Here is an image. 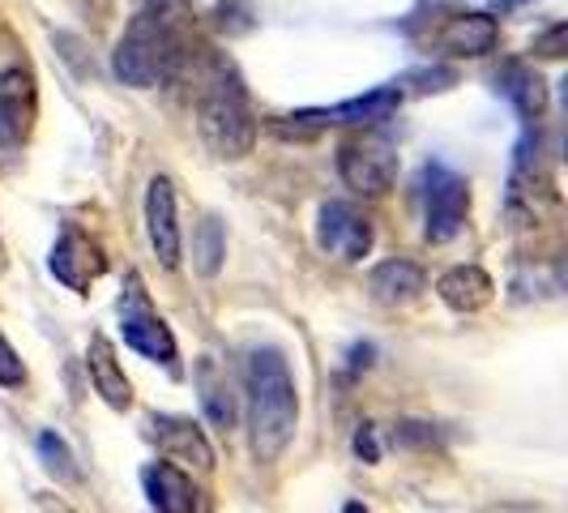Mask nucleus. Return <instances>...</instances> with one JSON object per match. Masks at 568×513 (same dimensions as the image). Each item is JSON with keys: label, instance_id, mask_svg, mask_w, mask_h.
I'll return each instance as SVG.
<instances>
[{"label": "nucleus", "instance_id": "f257e3e1", "mask_svg": "<svg viewBox=\"0 0 568 513\" xmlns=\"http://www.w3.org/2000/svg\"><path fill=\"white\" fill-rule=\"evenodd\" d=\"M248 428H253L256 462H274L295 436L300 399H295V376L286 369V355L278 346H256L248 355Z\"/></svg>", "mask_w": 568, "mask_h": 513}, {"label": "nucleus", "instance_id": "f03ea898", "mask_svg": "<svg viewBox=\"0 0 568 513\" xmlns=\"http://www.w3.org/2000/svg\"><path fill=\"white\" fill-rule=\"evenodd\" d=\"M180 64H184V39H180V30L163 9L159 13H150V9L138 13L129 22V30L120 34L112 57L115 78L124 86H138V90L171 82L180 73Z\"/></svg>", "mask_w": 568, "mask_h": 513}, {"label": "nucleus", "instance_id": "7ed1b4c3", "mask_svg": "<svg viewBox=\"0 0 568 513\" xmlns=\"http://www.w3.org/2000/svg\"><path fill=\"white\" fill-rule=\"evenodd\" d=\"M197 129L205 145L219 159H244L256 142V120L248 108V94L240 78L231 73L227 64H214L210 78L201 86L197 99Z\"/></svg>", "mask_w": 568, "mask_h": 513}, {"label": "nucleus", "instance_id": "20e7f679", "mask_svg": "<svg viewBox=\"0 0 568 513\" xmlns=\"http://www.w3.org/2000/svg\"><path fill=\"white\" fill-rule=\"evenodd\" d=\"M424 205H427V240L432 244H445L454 240L462 223H466V210H470V189L466 180L449 171L445 163H427L424 168Z\"/></svg>", "mask_w": 568, "mask_h": 513}, {"label": "nucleus", "instance_id": "39448f33", "mask_svg": "<svg viewBox=\"0 0 568 513\" xmlns=\"http://www.w3.org/2000/svg\"><path fill=\"white\" fill-rule=\"evenodd\" d=\"M398 86H381L372 94L346 99V103H334V108H308V112H295L286 120H291V133H316V129H329V124H376V120H389L398 112Z\"/></svg>", "mask_w": 568, "mask_h": 513}, {"label": "nucleus", "instance_id": "423d86ee", "mask_svg": "<svg viewBox=\"0 0 568 513\" xmlns=\"http://www.w3.org/2000/svg\"><path fill=\"white\" fill-rule=\"evenodd\" d=\"M39 115V86L27 60H0V133L9 142H22Z\"/></svg>", "mask_w": 568, "mask_h": 513}, {"label": "nucleus", "instance_id": "0eeeda50", "mask_svg": "<svg viewBox=\"0 0 568 513\" xmlns=\"http://www.w3.org/2000/svg\"><path fill=\"white\" fill-rule=\"evenodd\" d=\"M338 171L342 180L355 189V193H385L394 184V171H398V154L385 138H364V142H346L338 150Z\"/></svg>", "mask_w": 568, "mask_h": 513}, {"label": "nucleus", "instance_id": "6e6552de", "mask_svg": "<svg viewBox=\"0 0 568 513\" xmlns=\"http://www.w3.org/2000/svg\"><path fill=\"white\" fill-rule=\"evenodd\" d=\"M316 240H321L325 253L359 261L372 249V223L351 201H325L321 205V223H316Z\"/></svg>", "mask_w": 568, "mask_h": 513}, {"label": "nucleus", "instance_id": "1a4fd4ad", "mask_svg": "<svg viewBox=\"0 0 568 513\" xmlns=\"http://www.w3.org/2000/svg\"><path fill=\"white\" fill-rule=\"evenodd\" d=\"M145 231H150L154 256L168 270H175L180 265V223H175V189L168 175H154L145 189Z\"/></svg>", "mask_w": 568, "mask_h": 513}, {"label": "nucleus", "instance_id": "9d476101", "mask_svg": "<svg viewBox=\"0 0 568 513\" xmlns=\"http://www.w3.org/2000/svg\"><path fill=\"white\" fill-rule=\"evenodd\" d=\"M52 274H57L60 283L69 286V291H90V283L103 274V256L99 249L85 240L82 231L64 228L57 240V249H52Z\"/></svg>", "mask_w": 568, "mask_h": 513}, {"label": "nucleus", "instance_id": "9b49d317", "mask_svg": "<svg viewBox=\"0 0 568 513\" xmlns=\"http://www.w3.org/2000/svg\"><path fill=\"white\" fill-rule=\"evenodd\" d=\"M500 43V27L487 13H457L436 30V48L449 57H487Z\"/></svg>", "mask_w": 568, "mask_h": 513}, {"label": "nucleus", "instance_id": "f8f14e48", "mask_svg": "<svg viewBox=\"0 0 568 513\" xmlns=\"http://www.w3.org/2000/svg\"><path fill=\"white\" fill-rule=\"evenodd\" d=\"M85 369H90V381H94L99 399L108 402L112 411H129V406H133V385H129V376H124L120 360H115V346L103 339V334H94V339H90Z\"/></svg>", "mask_w": 568, "mask_h": 513}, {"label": "nucleus", "instance_id": "ddd939ff", "mask_svg": "<svg viewBox=\"0 0 568 513\" xmlns=\"http://www.w3.org/2000/svg\"><path fill=\"white\" fill-rule=\"evenodd\" d=\"M120 334L133 351H142L145 360H159V364H175V339L171 330L150 313L145 304H133L124 309V321H120Z\"/></svg>", "mask_w": 568, "mask_h": 513}, {"label": "nucleus", "instance_id": "4468645a", "mask_svg": "<svg viewBox=\"0 0 568 513\" xmlns=\"http://www.w3.org/2000/svg\"><path fill=\"white\" fill-rule=\"evenodd\" d=\"M142 484H145L150 505H154L159 513H193V505H197L193 480H189L180 466H171V462H150L142 475Z\"/></svg>", "mask_w": 568, "mask_h": 513}, {"label": "nucleus", "instance_id": "2eb2a0df", "mask_svg": "<svg viewBox=\"0 0 568 513\" xmlns=\"http://www.w3.org/2000/svg\"><path fill=\"white\" fill-rule=\"evenodd\" d=\"M436 291H440V300H445L454 313H479L484 304H491L496 283L487 279L479 265H454L449 274H440Z\"/></svg>", "mask_w": 568, "mask_h": 513}, {"label": "nucleus", "instance_id": "dca6fc26", "mask_svg": "<svg viewBox=\"0 0 568 513\" xmlns=\"http://www.w3.org/2000/svg\"><path fill=\"white\" fill-rule=\"evenodd\" d=\"M154 441H159L163 454L175 457V462H193L197 471H210V466H214L210 441H205L201 428L189 424V420H154Z\"/></svg>", "mask_w": 568, "mask_h": 513}, {"label": "nucleus", "instance_id": "f3484780", "mask_svg": "<svg viewBox=\"0 0 568 513\" xmlns=\"http://www.w3.org/2000/svg\"><path fill=\"white\" fill-rule=\"evenodd\" d=\"M372 295L381 300V304H406V300H415L419 291H424V270L415 265V261H381L376 270H372Z\"/></svg>", "mask_w": 568, "mask_h": 513}, {"label": "nucleus", "instance_id": "a211bd4d", "mask_svg": "<svg viewBox=\"0 0 568 513\" xmlns=\"http://www.w3.org/2000/svg\"><path fill=\"white\" fill-rule=\"evenodd\" d=\"M197 385H201V406H205V415H210V424L214 428H231L235 424V399H231V381L223 364L214 360V355H205L197 369Z\"/></svg>", "mask_w": 568, "mask_h": 513}, {"label": "nucleus", "instance_id": "6ab92c4d", "mask_svg": "<svg viewBox=\"0 0 568 513\" xmlns=\"http://www.w3.org/2000/svg\"><path fill=\"white\" fill-rule=\"evenodd\" d=\"M500 90L513 99V108L526 115V120H539L547 112V82H542L535 69H526V64H505V73L496 78Z\"/></svg>", "mask_w": 568, "mask_h": 513}, {"label": "nucleus", "instance_id": "aec40b11", "mask_svg": "<svg viewBox=\"0 0 568 513\" xmlns=\"http://www.w3.org/2000/svg\"><path fill=\"white\" fill-rule=\"evenodd\" d=\"M223 253H227V240H223V223L219 219H201L197 235H193V256H197V270L205 279L219 274L223 265Z\"/></svg>", "mask_w": 568, "mask_h": 513}, {"label": "nucleus", "instance_id": "412c9836", "mask_svg": "<svg viewBox=\"0 0 568 513\" xmlns=\"http://www.w3.org/2000/svg\"><path fill=\"white\" fill-rule=\"evenodd\" d=\"M39 454H43V462H48L52 471H60V475H73V457H69V445L60 441L57 432H43V436H39Z\"/></svg>", "mask_w": 568, "mask_h": 513}, {"label": "nucleus", "instance_id": "4be33fe9", "mask_svg": "<svg viewBox=\"0 0 568 513\" xmlns=\"http://www.w3.org/2000/svg\"><path fill=\"white\" fill-rule=\"evenodd\" d=\"M27 381V369H22V360H18V351L4 342L0 334V385H22Z\"/></svg>", "mask_w": 568, "mask_h": 513}, {"label": "nucleus", "instance_id": "5701e85b", "mask_svg": "<svg viewBox=\"0 0 568 513\" xmlns=\"http://www.w3.org/2000/svg\"><path fill=\"white\" fill-rule=\"evenodd\" d=\"M565 39H568V27H565V22H556L547 34H539V39H535V52H539V57H547V60H560V57H565Z\"/></svg>", "mask_w": 568, "mask_h": 513}, {"label": "nucleus", "instance_id": "b1692460", "mask_svg": "<svg viewBox=\"0 0 568 513\" xmlns=\"http://www.w3.org/2000/svg\"><path fill=\"white\" fill-rule=\"evenodd\" d=\"M355 454L364 457V462H376V457H381V445H376V428H372V424H359V432H355Z\"/></svg>", "mask_w": 568, "mask_h": 513}, {"label": "nucleus", "instance_id": "393cba45", "mask_svg": "<svg viewBox=\"0 0 568 513\" xmlns=\"http://www.w3.org/2000/svg\"><path fill=\"white\" fill-rule=\"evenodd\" d=\"M342 513H368V510H364L359 501H351V505H346V510H342Z\"/></svg>", "mask_w": 568, "mask_h": 513}]
</instances>
